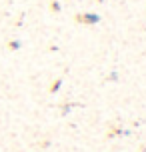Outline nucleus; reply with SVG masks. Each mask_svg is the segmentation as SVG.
Returning <instances> with one entry per match:
<instances>
[{"instance_id":"obj_1","label":"nucleus","mask_w":146,"mask_h":152,"mask_svg":"<svg viewBox=\"0 0 146 152\" xmlns=\"http://www.w3.org/2000/svg\"><path fill=\"white\" fill-rule=\"evenodd\" d=\"M78 22H84L88 26H94V24L100 22V14H94V12H84V14L78 16Z\"/></svg>"},{"instance_id":"obj_2","label":"nucleus","mask_w":146,"mask_h":152,"mask_svg":"<svg viewBox=\"0 0 146 152\" xmlns=\"http://www.w3.org/2000/svg\"><path fill=\"white\" fill-rule=\"evenodd\" d=\"M62 82H64L62 78H58V80H54V84L50 86V92H52V94H54V92H58V90H60V86H62Z\"/></svg>"},{"instance_id":"obj_3","label":"nucleus","mask_w":146,"mask_h":152,"mask_svg":"<svg viewBox=\"0 0 146 152\" xmlns=\"http://www.w3.org/2000/svg\"><path fill=\"white\" fill-rule=\"evenodd\" d=\"M50 8H52L54 12H60V10H62V8H60V2H58V0H54L52 4H50Z\"/></svg>"},{"instance_id":"obj_4","label":"nucleus","mask_w":146,"mask_h":152,"mask_svg":"<svg viewBox=\"0 0 146 152\" xmlns=\"http://www.w3.org/2000/svg\"><path fill=\"white\" fill-rule=\"evenodd\" d=\"M8 46H10V50H20V42H18V40H12Z\"/></svg>"},{"instance_id":"obj_5","label":"nucleus","mask_w":146,"mask_h":152,"mask_svg":"<svg viewBox=\"0 0 146 152\" xmlns=\"http://www.w3.org/2000/svg\"><path fill=\"white\" fill-rule=\"evenodd\" d=\"M108 80H112V82H114V80H118V72H116V70H112V72H110V76H108Z\"/></svg>"},{"instance_id":"obj_6","label":"nucleus","mask_w":146,"mask_h":152,"mask_svg":"<svg viewBox=\"0 0 146 152\" xmlns=\"http://www.w3.org/2000/svg\"><path fill=\"white\" fill-rule=\"evenodd\" d=\"M70 110H72V106H64V108H62V114H68Z\"/></svg>"}]
</instances>
